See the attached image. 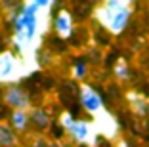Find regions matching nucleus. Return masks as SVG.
<instances>
[{
    "label": "nucleus",
    "mask_w": 149,
    "mask_h": 147,
    "mask_svg": "<svg viewBox=\"0 0 149 147\" xmlns=\"http://www.w3.org/2000/svg\"><path fill=\"white\" fill-rule=\"evenodd\" d=\"M52 8L54 2L50 0H29L23 2L19 12L13 15V44L27 63H35L40 38L46 35L52 21Z\"/></svg>",
    "instance_id": "1"
},
{
    "label": "nucleus",
    "mask_w": 149,
    "mask_h": 147,
    "mask_svg": "<svg viewBox=\"0 0 149 147\" xmlns=\"http://www.w3.org/2000/svg\"><path fill=\"white\" fill-rule=\"evenodd\" d=\"M96 15L100 23L113 35H120L126 29L132 15V4L126 0H109L103 2L96 10Z\"/></svg>",
    "instance_id": "2"
},
{
    "label": "nucleus",
    "mask_w": 149,
    "mask_h": 147,
    "mask_svg": "<svg viewBox=\"0 0 149 147\" xmlns=\"http://www.w3.org/2000/svg\"><path fill=\"white\" fill-rule=\"evenodd\" d=\"M27 73H31L27 61H23L13 52H0V82L2 84L17 82Z\"/></svg>",
    "instance_id": "3"
},
{
    "label": "nucleus",
    "mask_w": 149,
    "mask_h": 147,
    "mask_svg": "<svg viewBox=\"0 0 149 147\" xmlns=\"http://www.w3.org/2000/svg\"><path fill=\"white\" fill-rule=\"evenodd\" d=\"M65 132L74 139V141L86 143V145H94L96 139H97V134H100L96 122H88V121H74Z\"/></svg>",
    "instance_id": "4"
},
{
    "label": "nucleus",
    "mask_w": 149,
    "mask_h": 147,
    "mask_svg": "<svg viewBox=\"0 0 149 147\" xmlns=\"http://www.w3.org/2000/svg\"><path fill=\"white\" fill-rule=\"evenodd\" d=\"M80 103H82L84 111H88L94 118L101 117L103 113H107L105 107H103V101H101L100 94H97L94 88H90V86H82V92H80Z\"/></svg>",
    "instance_id": "5"
},
{
    "label": "nucleus",
    "mask_w": 149,
    "mask_h": 147,
    "mask_svg": "<svg viewBox=\"0 0 149 147\" xmlns=\"http://www.w3.org/2000/svg\"><path fill=\"white\" fill-rule=\"evenodd\" d=\"M4 101L8 107H12L13 111H29L31 109V95L25 90L13 86L10 90H6L4 94Z\"/></svg>",
    "instance_id": "6"
},
{
    "label": "nucleus",
    "mask_w": 149,
    "mask_h": 147,
    "mask_svg": "<svg viewBox=\"0 0 149 147\" xmlns=\"http://www.w3.org/2000/svg\"><path fill=\"white\" fill-rule=\"evenodd\" d=\"M73 15L67 10H59V12L54 15V29H56L57 36L59 38H69L73 35Z\"/></svg>",
    "instance_id": "7"
},
{
    "label": "nucleus",
    "mask_w": 149,
    "mask_h": 147,
    "mask_svg": "<svg viewBox=\"0 0 149 147\" xmlns=\"http://www.w3.org/2000/svg\"><path fill=\"white\" fill-rule=\"evenodd\" d=\"M31 124V117H29V111H12L10 113V126L15 132H25Z\"/></svg>",
    "instance_id": "8"
},
{
    "label": "nucleus",
    "mask_w": 149,
    "mask_h": 147,
    "mask_svg": "<svg viewBox=\"0 0 149 147\" xmlns=\"http://www.w3.org/2000/svg\"><path fill=\"white\" fill-rule=\"evenodd\" d=\"M17 141V136L12 130V126L0 124V147H12Z\"/></svg>",
    "instance_id": "9"
},
{
    "label": "nucleus",
    "mask_w": 149,
    "mask_h": 147,
    "mask_svg": "<svg viewBox=\"0 0 149 147\" xmlns=\"http://www.w3.org/2000/svg\"><path fill=\"white\" fill-rule=\"evenodd\" d=\"M29 117H31V122H35L40 128H46L48 122H50L48 115L44 113V109H33V111H29Z\"/></svg>",
    "instance_id": "10"
},
{
    "label": "nucleus",
    "mask_w": 149,
    "mask_h": 147,
    "mask_svg": "<svg viewBox=\"0 0 149 147\" xmlns=\"http://www.w3.org/2000/svg\"><path fill=\"white\" fill-rule=\"evenodd\" d=\"M73 77L74 78H84V77H86V63H84V61L74 63V67H73Z\"/></svg>",
    "instance_id": "11"
},
{
    "label": "nucleus",
    "mask_w": 149,
    "mask_h": 147,
    "mask_svg": "<svg viewBox=\"0 0 149 147\" xmlns=\"http://www.w3.org/2000/svg\"><path fill=\"white\" fill-rule=\"evenodd\" d=\"M115 73H117L118 78H128V67L126 63H124V59H120L117 63V67H115Z\"/></svg>",
    "instance_id": "12"
}]
</instances>
